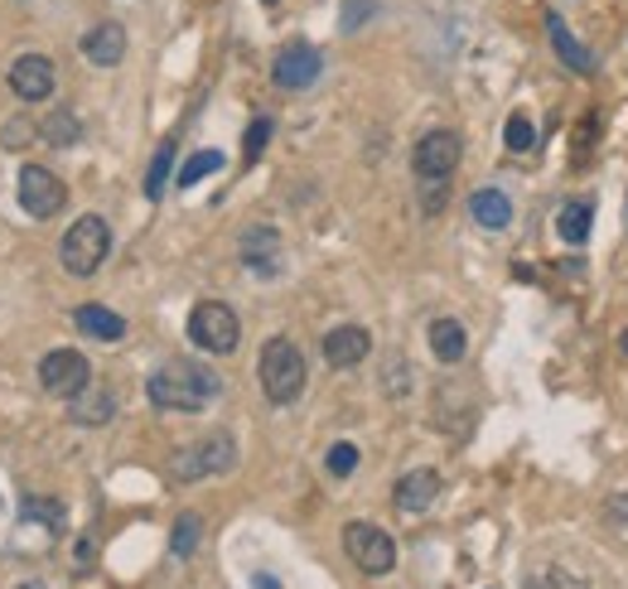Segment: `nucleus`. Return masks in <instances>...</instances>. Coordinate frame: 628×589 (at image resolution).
Listing matches in <instances>:
<instances>
[{"instance_id": "f257e3e1", "label": "nucleus", "mask_w": 628, "mask_h": 589, "mask_svg": "<svg viewBox=\"0 0 628 589\" xmlns=\"http://www.w3.org/2000/svg\"><path fill=\"white\" fill-rule=\"evenodd\" d=\"M146 397L156 401L160 411L193 416V411H208V406L222 397V377L213 368H203V362H193V358H170L150 372Z\"/></svg>"}, {"instance_id": "f03ea898", "label": "nucleus", "mask_w": 628, "mask_h": 589, "mask_svg": "<svg viewBox=\"0 0 628 589\" xmlns=\"http://www.w3.org/2000/svg\"><path fill=\"white\" fill-rule=\"evenodd\" d=\"M257 377L271 406H296L305 397V382H310V368H305V353L290 339H267Z\"/></svg>"}, {"instance_id": "7ed1b4c3", "label": "nucleus", "mask_w": 628, "mask_h": 589, "mask_svg": "<svg viewBox=\"0 0 628 589\" xmlns=\"http://www.w3.org/2000/svg\"><path fill=\"white\" fill-rule=\"evenodd\" d=\"M111 257V228H107V218H78L73 228L63 232V247H59V261H63V271L68 276H78V280H88L102 271V261Z\"/></svg>"}, {"instance_id": "20e7f679", "label": "nucleus", "mask_w": 628, "mask_h": 589, "mask_svg": "<svg viewBox=\"0 0 628 589\" xmlns=\"http://www.w3.org/2000/svg\"><path fill=\"white\" fill-rule=\"evenodd\" d=\"M189 339H193V348H203V353L228 358V353H237V343H242V319L222 300H199L189 315Z\"/></svg>"}, {"instance_id": "39448f33", "label": "nucleus", "mask_w": 628, "mask_h": 589, "mask_svg": "<svg viewBox=\"0 0 628 589\" xmlns=\"http://www.w3.org/2000/svg\"><path fill=\"white\" fill-rule=\"evenodd\" d=\"M237 469V440L228 430L218 435H203L199 445H189V450H179L170 459V473L179 483H199V479H213V473H232Z\"/></svg>"}, {"instance_id": "423d86ee", "label": "nucleus", "mask_w": 628, "mask_h": 589, "mask_svg": "<svg viewBox=\"0 0 628 589\" xmlns=\"http://www.w3.org/2000/svg\"><path fill=\"white\" fill-rule=\"evenodd\" d=\"M343 551L362 575H387L397 566V541L392 531H382L377 522H348L343 527Z\"/></svg>"}, {"instance_id": "0eeeda50", "label": "nucleus", "mask_w": 628, "mask_h": 589, "mask_svg": "<svg viewBox=\"0 0 628 589\" xmlns=\"http://www.w3.org/2000/svg\"><path fill=\"white\" fill-rule=\"evenodd\" d=\"M16 199H20V208L30 218L49 222V218H59L68 208V189H63L59 174L44 170V164H24L20 179H16Z\"/></svg>"}, {"instance_id": "6e6552de", "label": "nucleus", "mask_w": 628, "mask_h": 589, "mask_svg": "<svg viewBox=\"0 0 628 589\" xmlns=\"http://www.w3.org/2000/svg\"><path fill=\"white\" fill-rule=\"evenodd\" d=\"M459 136L455 131H426L421 140H416V150H411V170L421 184H450V174L459 170Z\"/></svg>"}, {"instance_id": "1a4fd4ad", "label": "nucleus", "mask_w": 628, "mask_h": 589, "mask_svg": "<svg viewBox=\"0 0 628 589\" xmlns=\"http://www.w3.org/2000/svg\"><path fill=\"white\" fill-rule=\"evenodd\" d=\"M39 382H44L49 397L73 401L78 391L92 382V362L82 358L78 348H53V353H44V362H39Z\"/></svg>"}, {"instance_id": "9d476101", "label": "nucleus", "mask_w": 628, "mask_h": 589, "mask_svg": "<svg viewBox=\"0 0 628 589\" xmlns=\"http://www.w3.org/2000/svg\"><path fill=\"white\" fill-rule=\"evenodd\" d=\"M319 73H325V53H319L315 44H305V39H296V44H286L281 53H276V63H271L276 88H286V92H305V88H315Z\"/></svg>"}, {"instance_id": "9b49d317", "label": "nucleus", "mask_w": 628, "mask_h": 589, "mask_svg": "<svg viewBox=\"0 0 628 589\" xmlns=\"http://www.w3.org/2000/svg\"><path fill=\"white\" fill-rule=\"evenodd\" d=\"M53 82H59V68H53L44 53H20L10 63V88H16L20 102H49Z\"/></svg>"}, {"instance_id": "f8f14e48", "label": "nucleus", "mask_w": 628, "mask_h": 589, "mask_svg": "<svg viewBox=\"0 0 628 589\" xmlns=\"http://www.w3.org/2000/svg\"><path fill=\"white\" fill-rule=\"evenodd\" d=\"M372 353V333L362 325H339L325 333V362L329 368H358Z\"/></svg>"}, {"instance_id": "ddd939ff", "label": "nucleus", "mask_w": 628, "mask_h": 589, "mask_svg": "<svg viewBox=\"0 0 628 589\" xmlns=\"http://www.w3.org/2000/svg\"><path fill=\"white\" fill-rule=\"evenodd\" d=\"M237 251H242V261L251 266L257 276H281V232L276 228H247L242 242H237Z\"/></svg>"}, {"instance_id": "4468645a", "label": "nucleus", "mask_w": 628, "mask_h": 589, "mask_svg": "<svg viewBox=\"0 0 628 589\" xmlns=\"http://www.w3.org/2000/svg\"><path fill=\"white\" fill-rule=\"evenodd\" d=\"M78 49H82V59L97 63V68H117L126 59V30L117 20H102V24H92V30L78 39Z\"/></svg>"}, {"instance_id": "2eb2a0df", "label": "nucleus", "mask_w": 628, "mask_h": 589, "mask_svg": "<svg viewBox=\"0 0 628 589\" xmlns=\"http://www.w3.org/2000/svg\"><path fill=\"white\" fill-rule=\"evenodd\" d=\"M111 416H117V397H111L107 387H82L73 401H68V420L82 430H97V426H111Z\"/></svg>"}, {"instance_id": "dca6fc26", "label": "nucleus", "mask_w": 628, "mask_h": 589, "mask_svg": "<svg viewBox=\"0 0 628 589\" xmlns=\"http://www.w3.org/2000/svg\"><path fill=\"white\" fill-rule=\"evenodd\" d=\"M440 498V473L436 469H411V473H401L397 479V493H392V502L401 512H426L430 502Z\"/></svg>"}, {"instance_id": "f3484780", "label": "nucleus", "mask_w": 628, "mask_h": 589, "mask_svg": "<svg viewBox=\"0 0 628 589\" xmlns=\"http://www.w3.org/2000/svg\"><path fill=\"white\" fill-rule=\"evenodd\" d=\"M469 213L484 232H502L512 222V199L502 189H474L469 193Z\"/></svg>"}, {"instance_id": "a211bd4d", "label": "nucleus", "mask_w": 628, "mask_h": 589, "mask_svg": "<svg viewBox=\"0 0 628 589\" xmlns=\"http://www.w3.org/2000/svg\"><path fill=\"white\" fill-rule=\"evenodd\" d=\"M547 34H551V49H556V59H561L566 68H576V73H595V53L585 49L580 39L566 30V20L556 16V10L547 16Z\"/></svg>"}, {"instance_id": "6ab92c4d", "label": "nucleus", "mask_w": 628, "mask_h": 589, "mask_svg": "<svg viewBox=\"0 0 628 589\" xmlns=\"http://www.w3.org/2000/svg\"><path fill=\"white\" fill-rule=\"evenodd\" d=\"M73 325L88 333V339H102V343L126 339V319H121L117 310H107V305H78V310H73Z\"/></svg>"}, {"instance_id": "aec40b11", "label": "nucleus", "mask_w": 628, "mask_h": 589, "mask_svg": "<svg viewBox=\"0 0 628 589\" xmlns=\"http://www.w3.org/2000/svg\"><path fill=\"white\" fill-rule=\"evenodd\" d=\"M590 228H595V203L590 199L561 203V213H556V237H561V242L585 247V242H590Z\"/></svg>"}, {"instance_id": "412c9836", "label": "nucleus", "mask_w": 628, "mask_h": 589, "mask_svg": "<svg viewBox=\"0 0 628 589\" xmlns=\"http://www.w3.org/2000/svg\"><path fill=\"white\" fill-rule=\"evenodd\" d=\"M430 353H436V362H445V368H455V362L469 353L465 325H459V319H436V325H430Z\"/></svg>"}, {"instance_id": "4be33fe9", "label": "nucleus", "mask_w": 628, "mask_h": 589, "mask_svg": "<svg viewBox=\"0 0 628 589\" xmlns=\"http://www.w3.org/2000/svg\"><path fill=\"white\" fill-rule=\"evenodd\" d=\"M20 527H39V537H63L68 512L53 498H24L20 508Z\"/></svg>"}, {"instance_id": "5701e85b", "label": "nucleus", "mask_w": 628, "mask_h": 589, "mask_svg": "<svg viewBox=\"0 0 628 589\" xmlns=\"http://www.w3.org/2000/svg\"><path fill=\"white\" fill-rule=\"evenodd\" d=\"M199 541H203V517L199 512H179L175 517V531H170V551L179 560H189L193 551H199Z\"/></svg>"}, {"instance_id": "b1692460", "label": "nucleus", "mask_w": 628, "mask_h": 589, "mask_svg": "<svg viewBox=\"0 0 628 589\" xmlns=\"http://www.w3.org/2000/svg\"><path fill=\"white\" fill-rule=\"evenodd\" d=\"M170 170H175V140H165L150 160V174H146V199H165V184H170Z\"/></svg>"}, {"instance_id": "393cba45", "label": "nucleus", "mask_w": 628, "mask_h": 589, "mask_svg": "<svg viewBox=\"0 0 628 589\" xmlns=\"http://www.w3.org/2000/svg\"><path fill=\"white\" fill-rule=\"evenodd\" d=\"M502 146L512 150V156H527V150L537 146V126L527 111H518V117H508V126H502Z\"/></svg>"}, {"instance_id": "a878e982", "label": "nucleus", "mask_w": 628, "mask_h": 589, "mask_svg": "<svg viewBox=\"0 0 628 589\" xmlns=\"http://www.w3.org/2000/svg\"><path fill=\"white\" fill-rule=\"evenodd\" d=\"M218 170H222V150H199V156H189L185 170H179V189H193L199 179L218 174Z\"/></svg>"}, {"instance_id": "bb28decb", "label": "nucleus", "mask_w": 628, "mask_h": 589, "mask_svg": "<svg viewBox=\"0 0 628 589\" xmlns=\"http://www.w3.org/2000/svg\"><path fill=\"white\" fill-rule=\"evenodd\" d=\"M527 589H590L580 580V575H570V570H561V566H551V570H537L532 580H527Z\"/></svg>"}, {"instance_id": "cd10ccee", "label": "nucleus", "mask_w": 628, "mask_h": 589, "mask_svg": "<svg viewBox=\"0 0 628 589\" xmlns=\"http://www.w3.org/2000/svg\"><path fill=\"white\" fill-rule=\"evenodd\" d=\"M44 136L53 140V146H73V140H78L73 111H53V117H44Z\"/></svg>"}, {"instance_id": "c85d7f7f", "label": "nucleus", "mask_w": 628, "mask_h": 589, "mask_svg": "<svg viewBox=\"0 0 628 589\" xmlns=\"http://www.w3.org/2000/svg\"><path fill=\"white\" fill-rule=\"evenodd\" d=\"M267 140H271V117H257V121L247 126V136H242V156H247V164H251V160H261Z\"/></svg>"}, {"instance_id": "c756f323", "label": "nucleus", "mask_w": 628, "mask_h": 589, "mask_svg": "<svg viewBox=\"0 0 628 589\" xmlns=\"http://www.w3.org/2000/svg\"><path fill=\"white\" fill-rule=\"evenodd\" d=\"M325 465H329V473H333V479H348V473L358 469V445H348V440H343V445H333Z\"/></svg>"}, {"instance_id": "7c9ffc66", "label": "nucleus", "mask_w": 628, "mask_h": 589, "mask_svg": "<svg viewBox=\"0 0 628 589\" xmlns=\"http://www.w3.org/2000/svg\"><path fill=\"white\" fill-rule=\"evenodd\" d=\"M372 16H377V0H343V34L362 30Z\"/></svg>"}, {"instance_id": "2f4dec72", "label": "nucleus", "mask_w": 628, "mask_h": 589, "mask_svg": "<svg viewBox=\"0 0 628 589\" xmlns=\"http://www.w3.org/2000/svg\"><path fill=\"white\" fill-rule=\"evenodd\" d=\"M421 193H426V199H421L426 213H440L445 199H450V184H421Z\"/></svg>"}, {"instance_id": "473e14b6", "label": "nucleus", "mask_w": 628, "mask_h": 589, "mask_svg": "<svg viewBox=\"0 0 628 589\" xmlns=\"http://www.w3.org/2000/svg\"><path fill=\"white\" fill-rule=\"evenodd\" d=\"M609 517H614V522H628V493H614L609 498Z\"/></svg>"}, {"instance_id": "72a5a7b5", "label": "nucleus", "mask_w": 628, "mask_h": 589, "mask_svg": "<svg viewBox=\"0 0 628 589\" xmlns=\"http://www.w3.org/2000/svg\"><path fill=\"white\" fill-rule=\"evenodd\" d=\"M257 589H281V585H276V575H257Z\"/></svg>"}, {"instance_id": "f704fd0d", "label": "nucleus", "mask_w": 628, "mask_h": 589, "mask_svg": "<svg viewBox=\"0 0 628 589\" xmlns=\"http://www.w3.org/2000/svg\"><path fill=\"white\" fill-rule=\"evenodd\" d=\"M619 348H624V353H628V329H624V333H619Z\"/></svg>"}, {"instance_id": "c9c22d12", "label": "nucleus", "mask_w": 628, "mask_h": 589, "mask_svg": "<svg viewBox=\"0 0 628 589\" xmlns=\"http://www.w3.org/2000/svg\"><path fill=\"white\" fill-rule=\"evenodd\" d=\"M20 589H44V585H39V580H24V585H20Z\"/></svg>"}, {"instance_id": "e433bc0d", "label": "nucleus", "mask_w": 628, "mask_h": 589, "mask_svg": "<svg viewBox=\"0 0 628 589\" xmlns=\"http://www.w3.org/2000/svg\"><path fill=\"white\" fill-rule=\"evenodd\" d=\"M267 6H271V0H267Z\"/></svg>"}]
</instances>
